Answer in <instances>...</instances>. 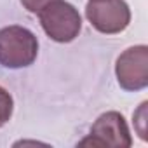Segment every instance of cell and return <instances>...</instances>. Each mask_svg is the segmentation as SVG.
<instances>
[{"label": "cell", "instance_id": "obj_4", "mask_svg": "<svg viewBox=\"0 0 148 148\" xmlns=\"http://www.w3.org/2000/svg\"><path fill=\"white\" fill-rule=\"evenodd\" d=\"M115 75L124 91H143L148 86V47L141 44L125 49L117 58Z\"/></svg>", "mask_w": 148, "mask_h": 148}, {"label": "cell", "instance_id": "obj_1", "mask_svg": "<svg viewBox=\"0 0 148 148\" xmlns=\"http://www.w3.org/2000/svg\"><path fill=\"white\" fill-rule=\"evenodd\" d=\"M38 56L37 35L19 25L0 28V64L9 70L28 68Z\"/></svg>", "mask_w": 148, "mask_h": 148}, {"label": "cell", "instance_id": "obj_5", "mask_svg": "<svg viewBox=\"0 0 148 148\" xmlns=\"http://www.w3.org/2000/svg\"><path fill=\"white\" fill-rule=\"evenodd\" d=\"M80 145L129 148L132 145V138L129 134V127L124 115L119 112H106L96 119L89 136L82 139Z\"/></svg>", "mask_w": 148, "mask_h": 148}, {"label": "cell", "instance_id": "obj_6", "mask_svg": "<svg viewBox=\"0 0 148 148\" xmlns=\"http://www.w3.org/2000/svg\"><path fill=\"white\" fill-rule=\"evenodd\" d=\"M12 112H14V99L7 89L0 86V127L11 120Z\"/></svg>", "mask_w": 148, "mask_h": 148}, {"label": "cell", "instance_id": "obj_2", "mask_svg": "<svg viewBox=\"0 0 148 148\" xmlns=\"http://www.w3.org/2000/svg\"><path fill=\"white\" fill-rule=\"evenodd\" d=\"M40 26L45 35L58 44L73 42L82 30V16L64 0H54L38 12Z\"/></svg>", "mask_w": 148, "mask_h": 148}, {"label": "cell", "instance_id": "obj_7", "mask_svg": "<svg viewBox=\"0 0 148 148\" xmlns=\"http://www.w3.org/2000/svg\"><path fill=\"white\" fill-rule=\"evenodd\" d=\"M51 2H54V0H21V5L32 12V14H38L45 5H49Z\"/></svg>", "mask_w": 148, "mask_h": 148}, {"label": "cell", "instance_id": "obj_3", "mask_svg": "<svg viewBox=\"0 0 148 148\" xmlns=\"http://www.w3.org/2000/svg\"><path fill=\"white\" fill-rule=\"evenodd\" d=\"M86 18L99 33L115 35L129 26L131 9L125 0H89Z\"/></svg>", "mask_w": 148, "mask_h": 148}]
</instances>
